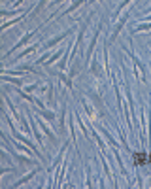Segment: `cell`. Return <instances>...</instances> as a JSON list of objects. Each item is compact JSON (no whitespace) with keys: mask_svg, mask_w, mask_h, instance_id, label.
Masks as SVG:
<instances>
[{"mask_svg":"<svg viewBox=\"0 0 151 189\" xmlns=\"http://www.w3.org/2000/svg\"><path fill=\"white\" fill-rule=\"evenodd\" d=\"M34 34H36V32H30V34H25V36H23V38H21V40L17 42V44H15V47H13V49H10V51H8V55H10V53H13V51H15V49H19V47H21V46H25V44H27V42H28V40H30V38L34 36Z\"/></svg>","mask_w":151,"mask_h":189,"instance_id":"1","label":"cell"},{"mask_svg":"<svg viewBox=\"0 0 151 189\" xmlns=\"http://www.w3.org/2000/svg\"><path fill=\"white\" fill-rule=\"evenodd\" d=\"M68 34H70V30H66V32H62V34H61V36H55L53 40H49V42H47V44H46V47H51V46H55V44H57V42H61V40H64V38H66V36H68Z\"/></svg>","mask_w":151,"mask_h":189,"instance_id":"2","label":"cell"},{"mask_svg":"<svg viewBox=\"0 0 151 189\" xmlns=\"http://www.w3.org/2000/svg\"><path fill=\"white\" fill-rule=\"evenodd\" d=\"M36 170H38V169H36ZM36 170H34V172H36ZM34 172H30V174H27V176H25L23 180H19V181H15V184H13V187H17V185H21V184H25V181H28V180H30V178H32V174H34Z\"/></svg>","mask_w":151,"mask_h":189,"instance_id":"3","label":"cell"},{"mask_svg":"<svg viewBox=\"0 0 151 189\" xmlns=\"http://www.w3.org/2000/svg\"><path fill=\"white\" fill-rule=\"evenodd\" d=\"M40 114L44 115V117H47V119H55V114H53V112H40Z\"/></svg>","mask_w":151,"mask_h":189,"instance_id":"4","label":"cell"},{"mask_svg":"<svg viewBox=\"0 0 151 189\" xmlns=\"http://www.w3.org/2000/svg\"><path fill=\"white\" fill-rule=\"evenodd\" d=\"M134 30H136V29H134ZM138 30H151V25H140ZM138 30H136V32H138Z\"/></svg>","mask_w":151,"mask_h":189,"instance_id":"5","label":"cell"},{"mask_svg":"<svg viewBox=\"0 0 151 189\" xmlns=\"http://www.w3.org/2000/svg\"><path fill=\"white\" fill-rule=\"evenodd\" d=\"M128 2H131V0H123V2H121V6H119V8H117V13H119L121 10H123V8H125V6L128 4Z\"/></svg>","mask_w":151,"mask_h":189,"instance_id":"6","label":"cell"},{"mask_svg":"<svg viewBox=\"0 0 151 189\" xmlns=\"http://www.w3.org/2000/svg\"><path fill=\"white\" fill-rule=\"evenodd\" d=\"M143 21H151V15H146V17H143Z\"/></svg>","mask_w":151,"mask_h":189,"instance_id":"7","label":"cell"},{"mask_svg":"<svg viewBox=\"0 0 151 189\" xmlns=\"http://www.w3.org/2000/svg\"><path fill=\"white\" fill-rule=\"evenodd\" d=\"M149 10H151V8H149Z\"/></svg>","mask_w":151,"mask_h":189,"instance_id":"8","label":"cell"}]
</instances>
